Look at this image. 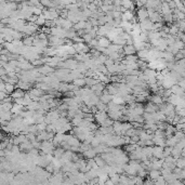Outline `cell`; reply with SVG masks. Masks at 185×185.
<instances>
[{
    "instance_id": "obj_9",
    "label": "cell",
    "mask_w": 185,
    "mask_h": 185,
    "mask_svg": "<svg viewBox=\"0 0 185 185\" xmlns=\"http://www.w3.org/2000/svg\"><path fill=\"white\" fill-rule=\"evenodd\" d=\"M98 38V46L103 47V48H107L110 44V40L107 38V37H96Z\"/></svg>"
},
{
    "instance_id": "obj_1",
    "label": "cell",
    "mask_w": 185,
    "mask_h": 185,
    "mask_svg": "<svg viewBox=\"0 0 185 185\" xmlns=\"http://www.w3.org/2000/svg\"><path fill=\"white\" fill-rule=\"evenodd\" d=\"M91 90L92 91L94 92V93L96 94V95H98L100 96L101 95V93L103 92V90L105 89V85L103 83V82H101V81H98L96 83H94L93 86H91Z\"/></svg>"
},
{
    "instance_id": "obj_4",
    "label": "cell",
    "mask_w": 185,
    "mask_h": 185,
    "mask_svg": "<svg viewBox=\"0 0 185 185\" xmlns=\"http://www.w3.org/2000/svg\"><path fill=\"white\" fill-rule=\"evenodd\" d=\"M170 91H171L172 94H176V95L181 96V98H184V89H182L178 83H174V85L170 88Z\"/></svg>"
},
{
    "instance_id": "obj_20",
    "label": "cell",
    "mask_w": 185,
    "mask_h": 185,
    "mask_svg": "<svg viewBox=\"0 0 185 185\" xmlns=\"http://www.w3.org/2000/svg\"><path fill=\"white\" fill-rule=\"evenodd\" d=\"M23 44L26 47L33 46V42H34V36H25V38L23 39Z\"/></svg>"
},
{
    "instance_id": "obj_33",
    "label": "cell",
    "mask_w": 185,
    "mask_h": 185,
    "mask_svg": "<svg viewBox=\"0 0 185 185\" xmlns=\"http://www.w3.org/2000/svg\"><path fill=\"white\" fill-rule=\"evenodd\" d=\"M175 146L179 147L180 149H184V148H185V140H184V139L179 140L178 143L175 144Z\"/></svg>"
},
{
    "instance_id": "obj_18",
    "label": "cell",
    "mask_w": 185,
    "mask_h": 185,
    "mask_svg": "<svg viewBox=\"0 0 185 185\" xmlns=\"http://www.w3.org/2000/svg\"><path fill=\"white\" fill-rule=\"evenodd\" d=\"M73 85H75L76 87L81 88L86 86V81H85V77L83 78H76V79L73 80Z\"/></svg>"
},
{
    "instance_id": "obj_31",
    "label": "cell",
    "mask_w": 185,
    "mask_h": 185,
    "mask_svg": "<svg viewBox=\"0 0 185 185\" xmlns=\"http://www.w3.org/2000/svg\"><path fill=\"white\" fill-rule=\"evenodd\" d=\"M36 126H37V131H38V132H41V131H46V128H47V123L46 122L36 123Z\"/></svg>"
},
{
    "instance_id": "obj_26",
    "label": "cell",
    "mask_w": 185,
    "mask_h": 185,
    "mask_svg": "<svg viewBox=\"0 0 185 185\" xmlns=\"http://www.w3.org/2000/svg\"><path fill=\"white\" fill-rule=\"evenodd\" d=\"M5 83H6V92L10 95L13 92V90L15 89V86L12 85V83H9V82H5Z\"/></svg>"
},
{
    "instance_id": "obj_37",
    "label": "cell",
    "mask_w": 185,
    "mask_h": 185,
    "mask_svg": "<svg viewBox=\"0 0 185 185\" xmlns=\"http://www.w3.org/2000/svg\"><path fill=\"white\" fill-rule=\"evenodd\" d=\"M176 83H178V85L180 86V87L182 88V89H184V88H185V80H184V77L181 78V79L179 80V81L176 82Z\"/></svg>"
},
{
    "instance_id": "obj_30",
    "label": "cell",
    "mask_w": 185,
    "mask_h": 185,
    "mask_svg": "<svg viewBox=\"0 0 185 185\" xmlns=\"http://www.w3.org/2000/svg\"><path fill=\"white\" fill-rule=\"evenodd\" d=\"M166 183L167 182H166V180H164V176H162L161 174H160V175L158 176L155 181H154V184H157V185H164V184H166Z\"/></svg>"
},
{
    "instance_id": "obj_32",
    "label": "cell",
    "mask_w": 185,
    "mask_h": 185,
    "mask_svg": "<svg viewBox=\"0 0 185 185\" xmlns=\"http://www.w3.org/2000/svg\"><path fill=\"white\" fill-rule=\"evenodd\" d=\"M125 60H127V61L137 62L139 57H137V55H135V54H130V55H126V56H125Z\"/></svg>"
},
{
    "instance_id": "obj_15",
    "label": "cell",
    "mask_w": 185,
    "mask_h": 185,
    "mask_svg": "<svg viewBox=\"0 0 185 185\" xmlns=\"http://www.w3.org/2000/svg\"><path fill=\"white\" fill-rule=\"evenodd\" d=\"M142 73H143L144 75L146 76L147 79H148V78H152V77H156L157 71H155V69H152V68H148V67H146V68L144 69V71H142Z\"/></svg>"
},
{
    "instance_id": "obj_34",
    "label": "cell",
    "mask_w": 185,
    "mask_h": 185,
    "mask_svg": "<svg viewBox=\"0 0 185 185\" xmlns=\"http://www.w3.org/2000/svg\"><path fill=\"white\" fill-rule=\"evenodd\" d=\"M82 38H83V41H85L86 44H88L90 42V41H91L92 39H93V37H92L90 34H83V35H82Z\"/></svg>"
},
{
    "instance_id": "obj_13",
    "label": "cell",
    "mask_w": 185,
    "mask_h": 185,
    "mask_svg": "<svg viewBox=\"0 0 185 185\" xmlns=\"http://www.w3.org/2000/svg\"><path fill=\"white\" fill-rule=\"evenodd\" d=\"M123 108V105L121 104H116L113 101H110L107 104V110H121Z\"/></svg>"
},
{
    "instance_id": "obj_11",
    "label": "cell",
    "mask_w": 185,
    "mask_h": 185,
    "mask_svg": "<svg viewBox=\"0 0 185 185\" xmlns=\"http://www.w3.org/2000/svg\"><path fill=\"white\" fill-rule=\"evenodd\" d=\"M158 110V105H155L154 103L149 102L147 103L146 105L144 106V112H147V113H155Z\"/></svg>"
},
{
    "instance_id": "obj_2",
    "label": "cell",
    "mask_w": 185,
    "mask_h": 185,
    "mask_svg": "<svg viewBox=\"0 0 185 185\" xmlns=\"http://www.w3.org/2000/svg\"><path fill=\"white\" fill-rule=\"evenodd\" d=\"M93 117H94V120L100 125L102 121H104L106 118H107V112H104V110H98L95 114H93Z\"/></svg>"
},
{
    "instance_id": "obj_14",
    "label": "cell",
    "mask_w": 185,
    "mask_h": 185,
    "mask_svg": "<svg viewBox=\"0 0 185 185\" xmlns=\"http://www.w3.org/2000/svg\"><path fill=\"white\" fill-rule=\"evenodd\" d=\"M82 155L85 156L87 159H89V158H94L96 156V153L95 151H94L93 147H90V148H88L87 151L82 152Z\"/></svg>"
},
{
    "instance_id": "obj_25",
    "label": "cell",
    "mask_w": 185,
    "mask_h": 185,
    "mask_svg": "<svg viewBox=\"0 0 185 185\" xmlns=\"http://www.w3.org/2000/svg\"><path fill=\"white\" fill-rule=\"evenodd\" d=\"M85 81H86V86H87V87H91V86H93L94 83H96L98 80L93 77H85Z\"/></svg>"
},
{
    "instance_id": "obj_6",
    "label": "cell",
    "mask_w": 185,
    "mask_h": 185,
    "mask_svg": "<svg viewBox=\"0 0 185 185\" xmlns=\"http://www.w3.org/2000/svg\"><path fill=\"white\" fill-rule=\"evenodd\" d=\"M98 98H100V101L102 103H104V104H108V103L112 101L113 95H112V94H110V93H107V92L105 91V89H104Z\"/></svg>"
},
{
    "instance_id": "obj_7",
    "label": "cell",
    "mask_w": 185,
    "mask_h": 185,
    "mask_svg": "<svg viewBox=\"0 0 185 185\" xmlns=\"http://www.w3.org/2000/svg\"><path fill=\"white\" fill-rule=\"evenodd\" d=\"M162 155H164V147L153 145V157L159 159V158H162Z\"/></svg>"
},
{
    "instance_id": "obj_5",
    "label": "cell",
    "mask_w": 185,
    "mask_h": 185,
    "mask_svg": "<svg viewBox=\"0 0 185 185\" xmlns=\"http://www.w3.org/2000/svg\"><path fill=\"white\" fill-rule=\"evenodd\" d=\"M122 53L123 55H130V54H135L137 50H135L133 44H125L122 47Z\"/></svg>"
},
{
    "instance_id": "obj_12",
    "label": "cell",
    "mask_w": 185,
    "mask_h": 185,
    "mask_svg": "<svg viewBox=\"0 0 185 185\" xmlns=\"http://www.w3.org/2000/svg\"><path fill=\"white\" fill-rule=\"evenodd\" d=\"M179 140L176 139L174 135H170V137H166V146H175V144L178 143Z\"/></svg>"
},
{
    "instance_id": "obj_38",
    "label": "cell",
    "mask_w": 185,
    "mask_h": 185,
    "mask_svg": "<svg viewBox=\"0 0 185 185\" xmlns=\"http://www.w3.org/2000/svg\"><path fill=\"white\" fill-rule=\"evenodd\" d=\"M178 123H185V118H184V117H180Z\"/></svg>"
},
{
    "instance_id": "obj_16",
    "label": "cell",
    "mask_w": 185,
    "mask_h": 185,
    "mask_svg": "<svg viewBox=\"0 0 185 185\" xmlns=\"http://www.w3.org/2000/svg\"><path fill=\"white\" fill-rule=\"evenodd\" d=\"M64 152H65V149L63 148L62 146H56L54 148V151H53V157H55V158H61L62 156H63V154H64Z\"/></svg>"
},
{
    "instance_id": "obj_17",
    "label": "cell",
    "mask_w": 185,
    "mask_h": 185,
    "mask_svg": "<svg viewBox=\"0 0 185 185\" xmlns=\"http://www.w3.org/2000/svg\"><path fill=\"white\" fill-rule=\"evenodd\" d=\"M182 151H183V149H180L179 147L173 146L171 148V156L176 159V158H179V157H181V156H182V155H181V154H182ZM182 157H183V156H182Z\"/></svg>"
},
{
    "instance_id": "obj_3",
    "label": "cell",
    "mask_w": 185,
    "mask_h": 185,
    "mask_svg": "<svg viewBox=\"0 0 185 185\" xmlns=\"http://www.w3.org/2000/svg\"><path fill=\"white\" fill-rule=\"evenodd\" d=\"M148 17V14H147V9L146 8H139L137 11V18L139 20V22H141V21L145 20V18Z\"/></svg>"
},
{
    "instance_id": "obj_27",
    "label": "cell",
    "mask_w": 185,
    "mask_h": 185,
    "mask_svg": "<svg viewBox=\"0 0 185 185\" xmlns=\"http://www.w3.org/2000/svg\"><path fill=\"white\" fill-rule=\"evenodd\" d=\"M178 33H179V28L175 24H173V25H171L169 27V34L170 35H172V36H176Z\"/></svg>"
},
{
    "instance_id": "obj_10",
    "label": "cell",
    "mask_w": 185,
    "mask_h": 185,
    "mask_svg": "<svg viewBox=\"0 0 185 185\" xmlns=\"http://www.w3.org/2000/svg\"><path fill=\"white\" fill-rule=\"evenodd\" d=\"M26 92L24 91V90L20 89V88H15V89L13 90V92H12L11 94H10V96H11V98H22V96H24V94H25Z\"/></svg>"
},
{
    "instance_id": "obj_29",
    "label": "cell",
    "mask_w": 185,
    "mask_h": 185,
    "mask_svg": "<svg viewBox=\"0 0 185 185\" xmlns=\"http://www.w3.org/2000/svg\"><path fill=\"white\" fill-rule=\"evenodd\" d=\"M96 108H98V110H104V112H107V104H104V103H102L100 101V102L96 104Z\"/></svg>"
},
{
    "instance_id": "obj_24",
    "label": "cell",
    "mask_w": 185,
    "mask_h": 185,
    "mask_svg": "<svg viewBox=\"0 0 185 185\" xmlns=\"http://www.w3.org/2000/svg\"><path fill=\"white\" fill-rule=\"evenodd\" d=\"M112 42H114V44H119V46H125V44H126V39H123L120 35H118Z\"/></svg>"
},
{
    "instance_id": "obj_35",
    "label": "cell",
    "mask_w": 185,
    "mask_h": 185,
    "mask_svg": "<svg viewBox=\"0 0 185 185\" xmlns=\"http://www.w3.org/2000/svg\"><path fill=\"white\" fill-rule=\"evenodd\" d=\"M173 135L176 137L178 140H181V139H184V131H175L173 133Z\"/></svg>"
},
{
    "instance_id": "obj_8",
    "label": "cell",
    "mask_w": 185,
    "mask_h": 185,
    "mask_svg": "<svg viewBox=\"0 0 185 185\" xmlns=\"http://www.w3.org/2000/svg\"><path fill=\"white\" fill-rule=\"evenodd\" d=\"M152 141H153L154 145H157V146H161V147L166 146V137H155V135H154Z\"/></svg>"
},
{
    "instance_id": "obj_36",
    "label": "cell",
    "mask_w": 185,
    "mask_h": 185,
    "mask_svg": "<svg viewBox=\"0 0 185 185\" xmlns=\"http://www.w3.org/2000/svg\"><path fill=\"white\" fill-rule=\"evenodd\" d=\"M175 131H184L185 129V123H175Z\"/></svg>"
},
{
    "instance_id": "obj_21",
    "label": "cell",
    "mask_w": 185,
    "mask_h": 185,
    "mask_svg": "<svg viewBox=\"0 0 185 185\" xmlns=\"http://www.w3.org/2000/svg\"><path fill=\"white\" fill-rule=\"evenodd\" d=\"M94 161H95V164H96V166H98V168H102L104 164H106V161L104 159H103L101 156H98L96 155L95 157H94Z\"/></svg>"
},
{
    "instance_id": "obj_19",
    "label": "cell",
    "mask_w": 185,
    "mask_h": 185,
    "mask_svg": "<svg viewBox=\"0 0 185 185\" xmlns=\"http://www.w3.org/2000/svg\"><path fill=\"white\" fill-rule=\"evenodd\" d=\"M175 167L180 168V169H184L185 168V158L184 157H179L175 159Z\"/></svg>"
},
{
    "instance_id": "obj_23",
    "label": "cell",
    "mask_w": 185,
    "mask_h": 185,
    "mask_svg": "<svg viewBox=\"0 0 185 185\" xmlns=\"http://www.w3.org/2000/svg\"><path fill=\"white\" fill-rule=\"evenodd\" d=\"M28 92H30V93H33L34 95H36V96H38V98H40L42 94H44V90H41L40 88H33V89H30V91H28Z\"/></svg>"
},
{
    "instance_id": "obj_22",
    "label": "cell",
    "mask_w": 185,
    "mask_h": 185,
    "mask_svg": "<svg viewBox=\"0 0 185 185\" xmlns=\"http://www.w3.org/2000/svg\"><path fill=\"white\" fill-rule=\"evenodd\" d=\"M44 23H46V18L44 17L42 14L37 16L36 21H35V24H36L37 26H44Z\"/></svg>"
},
{
    "instance_id": "obj_28",
    "label": "cell",
    "mask_w": 185,
    "mask_h": 185,
    "mask_svg": "<svg viewBox=\"0 0 185 185\" xmlns=\"http://www.w3.org/2000/svg\"><path fill=\"white\" fill-rule=\"evenodd\" d=\"M113 121L114 120H112L110 117H107V118H106L104 121H102L100 125H101V127H110L113 125Z\"/></svg>"
}]
</instances>
